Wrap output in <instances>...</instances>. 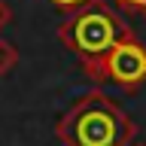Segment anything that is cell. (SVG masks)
<instances>
[{"instance_id": "1", "label": "cell", "mask_w": 146, "mask_h": 146, "mask_svg": "<svg viewBox=\"0 0 146 146\" xmlns=\"http://www.w3.org/2000/svg\"><path fill=\"white\" fill-rule=\"evenodd\" d=\"M55 137L64 146H128L137 137V125L107 91L91 88L58 119Z\"/></svg>"}, {"instance_id": "2", "label": "cell", "mask_w": 146, "mask_h": 146, "mask_svg": "<svg viewBox=\"0 0 146 146\" xmlns=\"http://www.w3.org/2000/svg\"><path fill=\"white\" fill-rule=\"evenodd\" d=\"M134 36L131 25L104 0H88L85 6L67 12V18L58 25V40L79 58V64L94 61L116 43Z\"/></svg>"}, {"instance_id": "3", "label": "cell", "mask_w": 146, "mask_h": 146, "mask_svg": "<svg viewBox=\"0 0 146 146\" xmlns=\"http://www.w3.org/2000/svg\"><path fill=\"white\" fill-rule=\"evenodd\" d=\"M85 76L94 82H113L125 91H137L146 82V49L140 46V40H122L113 49L94 58V61L82 64Z\"/></svg>"}, {"instance_id": "4", "label": "cell", "mask_w": 146, "mask_h": 146, "mask_svg": "<svg viewBox=\"0 0 146 146\" xmlns=\"http://www.w3.org/2000/svg\"><path fill=\"white\" fill-rule=\"evenodd\" d=\"M15 67H18V49L6 40H0V76H9Z\"/></svg>"}, {"instance_id": "5", "label": "cell", "mask_w": 146, "mask_h": 146, "mask_svg": "<svg viewBox=\"0 0 146 146\" xmlns=\"http://www.w3.org/2000/svg\"><path fill=\"white\" fill-rule=\"evenodd\" d=\"M55 9H61V12H73V9H79V6H85L88 0H49Z\"/></svg>"}, {"instance_id": "6", "label": "cell", "mask_w": 146, "mask_h": 146, "mask_svg": "<svg viewBox=\"0 0 146 146\" xmlns=\"http://www.w3.org/2000/svg\"><path fill=\"white\" fill-rule=\"evenodd\" d=\"M119 6L131 9V12H140V15H146V0H116Z\"/></svg>"}, {"instance_id": "7", "label": "cell", "mask_w": 146, "mask_h": 146, "mask_svg": "<svg viewBox=\"0 0 146 146\" xmlns=\"http://www.w3.org/2000/svg\"><path fill=\"white\" fill-rule=\"evenodd\" d=\"M9 21H12V9H9V3H3V0H0V31H3Z\"/></svg>"}, {"instance_id": "8", "label": "cell", "mask_w": 146, "mask_h": 146, "mask_svg": "<svg viewBox=\"0 0 146 146\" xmlns=\"http://www.w3.org/2000/svg\"><path fill=\"white\" fill-rule=\"evenodd\" d=\"M128 146H146V143H134V140H131V143H128Z\"/></svg>"}]
</instances>
